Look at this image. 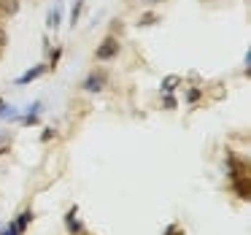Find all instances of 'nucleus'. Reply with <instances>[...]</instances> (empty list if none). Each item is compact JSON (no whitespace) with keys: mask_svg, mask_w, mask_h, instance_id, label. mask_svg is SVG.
Returning a JSON list of instances; mask_svg holds the SVG:
<instances>
[{"mask_svg":"<svg viewBox=\"0 0 251 235\" xmlns=\"http://www.w3.org/2000/svg\"><path fill=\"white\" fill-rule=\"evenodd\" d=\"M81 8H84V0H76V6H73V11H71V25L73 27H76L78 17H81Z\"/></svg>","mask_w":251,"mask_h":235,"instance_id":"9","label":"nucleus"},{"mask_svg":"<svg viewBox=\"0 0 251 235\" xmlns=\"http://www.w3.org/2000/svg\"><path fill=\"white\" fill-rule=\"evenodd\" d=\"M3 235H19V230L14 227V224H8V227H6V233H3Z\"/></svg>","mask_w":251,"mask_h":235,"instance_id":"13","label":"nucleus"},{"mask_svg":"<svg viewBox=\"0 0 251 235\" xmlns=\"http://www.w3.org/2000/svg\"><path fill=\"white\" fill-rule=\"evenodd\" d=\"M73 216H76V208H73V211L68 213V227H71L73 233H78V230H81V227H78V222H76V219H73Z\"/></svg>","mask_w":251,"mask_h":235,"instance_id":"10","label":"nucleus"},{"mask_svg":"<svg viewBox=\"0 0 251 235\" xmlns=\"http://www.w3.org/2000/svg\"><path fill=\"white\" fill-rule=\"evenodd\" d=\"M165 108H176V98H173V95H168V98H165Z\"/></svg>","mask_w":251,"mask_h":235,"instance_id":"12","label":"nucleus"},{"mask_svg":"<svg viewBox=\"0 0 251 235\" xmlns=\"http://www.w3.org/2000/svg\"><path fill=\"white\" fill-rule=\"evenodd\" d=\"M116 54H119V41L116 38H105L98 46V60H114Z\"/></svg>","mask_w":251,"mask_h":235,"instance_id":"1","label":"nucleus"},{"mask_svg":"<svg viewBox=\"0 0 251 235\" xmlns=\"http://www.w3.org/2000/svg\"><path fill=\"white\" fill-rule=\"evenodd\" d=\"M0 11L6 14V17H14L19 11V0H0Z\"/></svg>","mask_w":251,"mask_h":235,"instance_id":"4","label":"nucleus"},{"mask_svg":"<svg viewBox=\"0 0 251 235\" xmlns=\"http://www.w3.org/2000/svg\"><path fill=\"white\" fill-rule=\"evenodd\" d=\"M235 189H238V195L243 197H249V179H246V176H235Z\"/></svg>","mask_w":251,"mask_h":235,"instance_id":"5","label":"nucleus"},{"mask_svg":"<svg viewBox=\"0 0 251 235\" xmlns=\"http://www.w3.org/2000/svg\"><path fill=\"white\" fill-rule=\"evenodd\" d=\"M141 25H154V14H143V17H141Z\"/></svg>","mask_w":251,"mask_h":235,"instance_id":"11","label":"nucleus"},{"mask_svg":"<svg viewBox=\"0 0 251 235\" xmlns=\"http://www.w3.org/2000/svg\"><path fill=\"white\" fill-rule=\"evenodd\" d=\"M0 108H3V100H0Z\"/></svg>","mask_w":251,"mask_h":235,"instance_id":"15","label":"nucleus"},{"mask_svg":"<svg viewBox=\"0 0 251 235\" xmlns=\"http://www.w3.org/2000/svg\"><path fill=\"white\" fill-rule=\"evenodd\" d=\"M33 219V211H25V213H19V219L14 222V227L19 230V233H25V227H27V222Z\"/></svg>","mask_w":251,"mask_h":235,"instance_id":"7","label":"nucleus"},{"mask_svg":"<svg viewBox=\"0 0 251 235\" xmlns=\"http://www.w3.org/2000/svg\"><path fill=\"white\" fill-rule=\"evenodd\" d=\"M46 73V65H35V68H30L27 73H22V76L17 78V84L22 87V84H30V81H35V78H41Z\"/></svg>","mask_w":251,"mask_h":235,"instance_id":"3","label":"nucleus"},{"mask_svg":"<svg viewBox=\"0 0 251 235\" xmlns=\"http://www.w3.org/2000/svg\"><path fill=\"white\" fill-rule=\"evenodd\" d=\"M3 46H6V33L0 30V49H3Z\"/></svg>","mask_w":251,"mask_h":235,"instance_id":"14","label":"nucleus"},{"mask_svg":"<svg viewBox=\"0 0 251 235\" xmlns=\"http://www.w3.org/2000/svg\"><path fill=\"white\" fill-rule=\"evenodd\" d=\"M46 27H49V30L60 27V11H57V8H51V11L46 14Z\"/></svg>","mask_w":251,"mask_h":235,"instance_id":"6","label":"nucleus"},{"mask_svg":"<svg viewBox=\"0 0 251 235\" xmlns=\"http://www.w3.org/2000/svg\"><path fill=\"white\" fill-rule=\"evenodd\" d=\"M103 84H105V76L95 71V73H89V76H87L84 89H87V92H100V89H103Z\"/></svg>","mask_w":251,"mask_h":235,"instance_id":"2","label":"nucleus"},{"mask_svg":"<svg viewBox=\"0 0 251 235\" xmlns=\"http://www.w3.org/2000/svg\"><path fill=\"white\" fill-rule=\"evenodd\" d=\"M178 81H181L178 76H165V78H162V89H165V92L170 95V92H173V89H176V84H178Z\"/></svg>","mask_w":251,"mask_h":235,"instance_id":"8","label":"nucleus"}]
</instances>
